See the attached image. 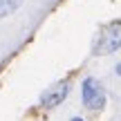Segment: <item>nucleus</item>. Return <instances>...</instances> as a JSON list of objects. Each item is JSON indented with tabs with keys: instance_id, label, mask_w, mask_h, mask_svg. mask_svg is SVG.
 I'll return each mask as SVG.
<instances>
[{
	"instance_id": "f03ea898",
	"label": "nucleus",
	"mask_w": 121,
	"mask_h": 121,
	"mask_svg": "<svg viewBox=\"0 0 121 121\" xmlns=\"http://www.w3.org/2000/svg\"><path fill=\"white\" fill-rule=\"evenodd\" d=\"M81 99H83V105L87 110H101L105 105V92H103V87H101V83L96 78H92V76L83 78Z\"/></svg>"
},
{
	"instance_id": "7ed1b4c3",
	"label": "nucleus",
	"mask_w": 121,
	"mask_h": 121,
	"mask_svg": "<svg viewBox=\"0 0 121 121\" xmlns=\"http://www.w3.org/2000/svg\"><path fill=\"white\" fill-rule=\"evenodd\" d=\"M67 92H69V85L67 83H58V85H54L52 90H47L43 94V99H40V105L43 108H56L58 103H63L65 101V96H67Z\"/></svg>"
},
{
	"instance_id": "423d86ee",
	"label": "nucleus",
	"mask_w": 121,
	"mask_h": 121,
	"mask_svg": "<svg viewBox=\"0 0 121 121\" xmlns=\"http://www.w3.org/2000/svg\"><path fill=\"white\" fill-rule=\"evenodd\" d=\"M72 121H83V119H81V117H74V119H72Z\"/></svg>"
},
{
	"instance_id": "f257e3e1",
	"label": "nucleus",
	"mask_w": 121,
	"mask_h": 121,
	"mask_svg": "<svg viewBox=\"0 0 121 121\" xmlns=\"http://www.w3.org/2000/svg\"><path fill=\"white\" fill-rule=\"evenodd\" d=\"M121 47V22H114V25L105 27L99 36H96V43L92 52L96 56H103V54H112Z\"/></svg>"
},
{
	"instance_id": "20e7f679",
	"label": "nucleus",
	"mask_w": 121,
	"mask_h": 121,
	"mask_svg": "<svg viewBox=\"0 0 121 121\" xmlns=\"http://www.w3.org/2000/svg\"><path fill=\"white\" fill-rule=\"evenodd\" d=\"M25 0H0V18H7L16 11Z\"/></svg>"
},
{
	"instance_id": "39448f33",
	"label": "nucleus",
	"mask_w": 121,
	"mask_h": 121,
	"mask_svg": "<svg viewBox=\"0 0 121 121\" xmlns=\"http://www.w3.org/2000/svg\"><path fill=\"white\" fill-rule=\"evenodd\" d=\"M117 76H121V63L117 65Z\"/></svg>"
}]
</instances>
